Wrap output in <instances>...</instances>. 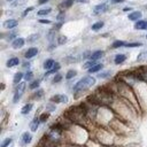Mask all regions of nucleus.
Masks as SVG:
<instances>
[{"label":"nucleus","mask_w":147,"mask_h":147,"mask_svg":"<svg viewBox=\"0 0 147 147\" xmlns=\"http://www.w3.org/2000/svg\"><path fill=\"white\" fill-rule=\"evenodd\" d=\"M39 84H40V80H39V79H36V80H33V82L30 83L29 88H30V90H36V88L39 87Z\"/></svg>","instance_id":"23"},{"label":"nucleus","mask_w":147,"mask_h":147,"mask_svg":"<svg viewBox=\"0 0 147 147\" xmlns=\"http://www.w3.org/2000/svg\"><path fill=\"white\" fill-rule=\"evenodd\" d=\"M102 68H103V64H100V63H96L95 65H93L92 68H90L87 71L90 72V74H93V72H98V71H100V70H102Z\"/></svg>","instance_id":"17"},{"label":"nucleus","mask_w":147,"mask_h":147,"mask_svg":"<svg viewBox=\"0 0 147 147\" xmlns=\"http://www.w3.org/2000/svg\"><path fill=\"white\" fill-rule=\"evenodd\" d=\"M22 94H23V93H21V92H17V91H15V93H14V98H13V102H14V103H17V102L20 101V99H21Z\"/></svg>","instance_id":"24"},{"label":"nucleus","mask_w":147,"mask_h":147,"mask_svg":"<svg viewBox=\"0 0 147 147\" xmlns=\"http://www.w3.org/2000/svg\"><path fill=\"white\" fill-rule=\"evenodd\" d=\"M125 0H111L113 3H121V2H124Z\"/></svg>","instance_id":"42"},{"label":"nucleus","mask_w":147,"mask_h":147,"mask_svg":"<svg viewBox=\"0 0 147 147\" xmlns=\"http://www.w3.org/2000/svg\"><path fill=\"white\" fill-rule=\"evenodd\" d=\"M76 75H77V71H76V70H74V69L68 70V72L65 74V79H71V78H74Z\"/></svg>","instance_id":"22"},{"label":"nucleus","mask_w":147,"mask_h":147,"mask_svg":"<svg viewBox=\"0 0 147 147\" xmlns=\"http://www.w3.org/2000/svg\"><path fill=\"white\" fill-rule=\"evenodd\" d=\"M32 107H33L32 103H26V105H24L23 108L21 109V114H22V115H28V114L31 111Z\"/></svg>","instance_id":"16"},{"label":"nucleus","mask_w":147,"mask_h":147,"mask_svg":"<svg viewBox=\"0 0 147 147\" xmlns=\"http://www.w3.org/2000/svg\"><path fill=\"white\" fill-rule=\"evenodd\" d=\"M8 1H14V0H8Z\"/></svg>","instance_id":"47"},{"label":"nucleus","mask_w":147,"mask_h":147,"mask_svg":"<svg viewBox=\"0 0 147 147\" xmlns=\"http://www.w3.org/2000/svg\"><path fill=\"white\" fill-rule=\"evenodd\" d=\"M60 68H61V65H60V63L59 62H55V64L53 65V68L51 69V70H48L46 74H45V77H47V76H49L51 74H55V72H57L59 70H60Z\"/></svg>","instance_id":"14"},{"label":"nucleus","mask_w":147,"mask_h":147,"mask_svg":"<svg viewBox=\"0 0 147 147\" xmlns=\"http://www.w3.org/2000/svg\"><path fill=\"white\" fill-rule=\"evenodd\" d=\"M75 2H79V3H87L88 0H74Z\"/></svg>","instance_id":"41"},{"label":"nucleus","mask_w":147,"mask_h":147,"mask_svg":"<svg viewBox=\"0 0 147 147\" xmlns=\"http://www.w3.org/2000/svg\"><path fill=\"white\" fill-rule=\"evenodd\" d=\"M62 18H64V13H60L59 16L56 17V20H62Z\"/></svg>","instance_id":"39"},{"label":"nucleus","mask_w":147,"mask_h":147,"mask_svg":"<svg viewBox=\"0 0 147 147\" xmlns=\"http://www.w3.org/2000/svg\"><path fill=\"white\" fill-rule=\"evenodd\" d=\"M55 64V61L53 60V59H47L45 62H44V64H42V67H44V69L45 70H51L52 68H53V65Z\"/></svg>","instance_id":"10"},{"label":"nucleus","mask_w":147,"mask_h":147,"mask_svg":"<svg viewBox=\"0 0 147 147\" xmlns=\"http://www.w3.org/2000/svg\"><path fill=\"white\" fill-rule=\"evenodd\" d=\"M32 77H33L32 71H26V74L24 75V78H25V80H28V82H30V80L32 79Z\"/></svg>","instance_id":"32"},{"label":"nucleus","mask_w":147,"mask_h":147,"mask_svg":"<svg viewBox=\"0 0 147 147\" xmlns=\"http://www.w3.org/2000/svg\"><path fill=\"white\" fill-rule=\"evenodd\" d=\"M38 38H39V34H38V33H34V34L29 36L26 40H28V42H34V41H36Z\"/></svg>","instance_id":"25"},{"label":"nucleus","mask_w":147,"mask_h":147,"mask_svg":"<svg viewBox=\"0 0 147 147\" xmlns=\"http://www.w3.org/2000/svg\"><path fill=\"white\" fill-rule=\"evenodd\" d=\"M72 3H74V0H64V1L61 3V6H62L63 8H69V7L72 6Z\"/></svg>","instance_id":"26"},{"label":"nucleus","mask_w":147,"mask_h":147,"mask_svg":"<svg viewBox=\"0 0 147 147\" xmlns=\"http://www.w3.org/2000/svg\"><path fill=\"white\" fill-rule=\"evenodd\" d=\"M11 138H6L3 141H2V144H1V147H8L10 144H11Z\"/></svg>","instance_id":"30"},{"label":"nucleus","mask_w":147,"mask_h":147,"mask_svg":"<svg viewBox=\"0 0 147 147\" xmlns=\"http://www.w3.org/2000/svg\"><path fill=\"white\" fill-rule=\"evenodd\" d=\"M24 90H25V83H20V84L16 86V88H15V91L21 92V93H23Z\"/></svg>","instance_id":"28"},{"label":"nucleus","mask_w":147,"mask_h":147,"mask_svg":"<svg viewBox=\"0 0 147 147\" xmlns=\"http://www.w3.org/2000/svg\"><path fill=\"white\" fill-rule=\"evenodd\" d=\"M24 44H25V39L18 37V38H15V39L13 40V42H11V47L15 48V49H18V48H22V47L24 46Z\"/></svg>","instance_id":"3"},{"label":"nucleus","mask_w":147,"mask_h":147,"mask_svg":"<svg viewBox=\"0 0 147 147\" xmlns=\"http://www.w3.org/2000/svg\"><path fill=\"white\" fill-rule=\"evenodd\" d=\"M47 109H48L49 111H52V110H55V106H53V105H48V106H47Z\"/></svg>","instance_id":"38"},{"label":"nucleus","mask_w":147,"mask_h":147,"mask_svg":"<svg viewBox=\"0 0 147 147\" xmlns=\"http://www.w3.org/2000/svg\"><path fill=\"white\" fill-rule=\"evenodd\" d=\"M39 124H40L39 117H34V118L32 119V122L30 123V130H31L32 132H36V131L38 130V127H39Z\"/></svg>","instance_id":"9"},{"label":"nucleus","mask_w":147,"mask_h":147,"mask_svg":"<svg viewBox=\"0 0 147 147\" xmlns=\"http://www.w3.org/2000/svg\"><path fill=\"white\" fill-rule=\"evenodd\" d=\"M125 60H126V55L125 54H117L115 56V59H114V62H115V64H122Z\"/></svg>","instance_id":"12"},{"label":"nucleus","mask_w":147,"mask_h":147,"mask_svg":"<svg viewBox=\"0 0 147 147\" xmlns=\"http://www.w3.org/2000/svg\"><path fill=\"white\" fill-rule=\"evenodd\" d=\"M107 3H99V5H96L94 8H93V13L95 14V15H100V14H102V13H105L106 10H107Z\"/></svg>","instance_id":"4"},{"label":"nucleus","mask_w":147,"mask_h":147,"mask_svg":"<svg viewBox=\"0 0 147 147\" xmlns=\"http://www.w3.org/2000/svg\"><path fill=\"white\" fill-rule=\"evenodd\" d=\"M42 94H44V91H42V90H38V91L34 93L33 98H34V99H41V98H42Z\"/></svg>","instance_id":"31"},{"label":"nucleus","mask_w":147,"mask_h":147,"mask_svg":"<svg viewBox=\"0 0 147 147\" xmlns=\"http://www.w3.org/2000/svg\"><path fill=\"white\" fill-rule=\"evenodd\" d=\"M17 24H18V22H17L16 20L10 18V20L5 21V22H3V24H2V26H3L5 29H14V28H16V26H17Z\"/></svg>","instance_id":"5"},{"label":"nucleus","mask_w":147,"mask_h":147,"mask_svg":"<svg viewBox=\"0 0 147 147\" xmlns=\"http://www.w3.org/2000/svg\"><path fill=\"white\" fill-rule=\"evenodd\" d=\"M33 9V7H30V8H26L25 10H24V13H23V16H26V14L29 13V11H31Z\"/></svg>","instance_id":"37"},{"label":"nucleus","mask_w":147,"mask_h":147,"mask_svg":"<svg viewBox=\"0 0 147 147\" xmlns=\"http://www.w3.org/2000/svg\"><path fill=\"white\" fill-rule=\"evenodd\" d=\"M37 54H38V48H37V47H31V48H29V49L25 52L24 56H25V59H31V57L36 56Z\"/></svg>","instance_id":"8"},{"label":"nucleus","mask_w":147,"mask_h":147,"mask_svg":"<svg viewBox=\"0 0 147 147\" xmlns=\"http://www.w3.org/2000/svg\"><path fill=\"white\" fill-rule=\"evenodd\" d=\"M23 67H24V68H29V67H30V63H29V62H28V63L25 62V63L23 64Z\"/></svg>","instance_id":"44"},{"label":"nucleus","mask_w":147,"mask_h":147,"mask_svg":"<svg viewBox=\"0 0 147 147\" xmlns=\"http://www.w3.org/2000/svg\"><path fill=\"white\" fill-rule=\"evenodd\" d=\"M51 101L54 103H67L68 102V96L64 94H55L51 98Z\"/></svg>","instance_id":"2"},{"label":"nucleus","mask_w":147,"mask_h":147,"mask_svg":"<svg viewBox=\"0 0 147 147\" xmlns=\"http://www.w3.org/2000/svg\"><path fill=\"white\" fill-rule=\"evenodd\" d=\"M108 75H110V72H109V71H107V72H100L98 76H99V78H106Z\"/></svg>","instance_id":"36"},{"label":"nucleus","mask_w":147,"mask_h":147,"mask_svg":"<svg viewBox=\"0 0 147 147\" xmlns=\"http://www.w3.org/2000/svg\"><path fill=\"white\" fill-rule=\"evenodd\" d=\"M51 8H45V9H40V10H38L37 11V15L38 16H46V15H48L49 13H51Z\"/></svg>","instance_id":"20"},{"label":"nucleus","mask_w":147,"mask_h":147,"mask_svg":"<svg viewBox=\"0 0 147 147\" xmlns=\"http://www.w3.org/2000/svg\"><path fill=\"white\" fill-rule=\"evenodd\" d=\"M146 38H147V34H146Z\"/></svg>","instance_id":"48"},{"label":"nucleus","mask_w":147,"mask_h":147,"mask_svg":"<svg viewBox=\"0 0 147 147\" xmlns=\"http://www.w3.org/2000/svg\"><path fill=\"white\" fill-rule=\"evenodd\" d=\"M102 56H103V52H102V51H95V52H93V53L91 54V56H90V60L96 61V60L101 59Z\"/></svg>","instance_id":"11"},{"label":"nucleus","mask_w":147,"mask_h":147,"mask_svg":"<svg viewBox=\"0 0 147 147\" xmlns=\"http://www.w3.org/2000/svg\"><path fill=\"white\" fill-rule=\"evenodd\" d=\"M39 22H40V23H44V24H49V23H51L49 20H40Z\"/></svg>","instance_id":"40"},{"label":"nucleus","mask_w":147,"mask_h":147,"mask_svg":"<svg viewBox=\"0 0 147 147\" xmlns=\"http://www.w3.org/2000/svg\"><path fill=\"white\" fill-rule=\"evenodd\" d=\"M141 16H142V13L139 11V10H134V11H132V13H130L127 15V17H129L130 21H136V22L139 21L141 18Z\"/></svg>","instance_id":"6"},{"label":"nucleus","mask_w":147,"mask_h":147,"mask_svg":"<svg viewBox=\"0 0 147 147\" xmlns=\"http://www.w3.org/2000/svg\"><path fill=\"white\" fill-rule=\"evenodd\" d=\"M23 77H24L23 72H21V71L16 72V74H15V76H14V78H13V82H14V84H20V82L22 80V78H23Z\"/></svg>","instance_id":"18"},{"label":"nucleus","mask_w":147,"mask_h":147,"mask_svg":"<svg viewBox=\"0 0 147 147\" xmlns=\"http://www.w3.org/2000/svg\"><path fill=\"white\" fill-rule=\"evenodd\" d=\"M125 45H126V42H125V41H123V40H116V41H114V42H113V48L123 47V46H125Z\"/></svg>","instance_id":"21"},{"label":"nucleus","mask_w":147,"mask_h":147,"mask_svg":"<svg viewBox=\"0 0 147 147\" xmlns=\"http://www.w3.org/2000/svg\"><path fill=\"white\" fill-rule=\"evenodd\" d=\"M134 29L137 30H145L146 29V21H142V20H139L134 23Z\"/></svg>","instance_id":"15"},{"label":"nucleus","mask_w":147,"mask_h":147,"mask_svg":"<svg viewBox=\"0 0 147 147\" xmlns=\"http://www.w3.org/2000/svg\"><path fill=\"white\" fill-rule=\"evenodd\" d=\"M124 10H125V11H127V10H131V8H130V7H129V8L126 7V8H124Z\"/></svg>","instance_id":"45"},{"label":"nucleus","mask_w":147,"mask_h":147,"mask_svg":"<svg viewBox=\"0 0 147 147\" xmlns=\"http://www.w3.org/2000/svg\"><path fill=\"white\" fill-rule=\"evenodd\" d=\"M103 25H105V23H103L102 21L95 22L94 24H92V30H93V31H98V30H100V29H101Z\"/></svg>","instance_id":"19"},{"label":"nucleus","mask_w":147,"mask_h":147,"mask_svg":"<svg viewBox=\"0 0 147 147\" xmlns=\"http://www.w3.org/2000/svg\"><path fill=\"white\" fill-rule=\"evenodd\" d=\"M138 46H141L140 42H126L125 47H138Z\"/></svg>","instance_id":"33"},{"label":"nucleus","mask_w":147,"mask_h":147,"mask_svg":"<svg viewBox=\"0 0 147 147\" xmlns=\"http://www.w3.org/2000/svg\"><path fill=\"white\" fill-rule=\"evenodd\" d=\"M65 41H67V37H64V36H60V37H59V40H57V42H59L60 45H63V44H65Z\"/></svg>","instance_id":"34"},{"label":"nucleus","mask_w":147,"mask_h":147,"mask_svg":"<svg viewBox=\"0 0 147 147\" xmlns=\"http://www.w3.org/2000/svg\"><path fill=\"white\" fill-rule=\"evenodd\" d=\"M48 117H49V113H44V114H41L40 117H39L40 123H45V122L48 119Z\"/></svg>","instance_id":"29"},{"label":"nucleus","mask_w":147,"mask_h":147,"mask_svg":"<svg viewBox=\"0 0 147 147\" xmlns=\"http://www.w3.org/2000/svg\"><path fill=\"white\" fill-rule=\"evenodd\" d=\"M18 63H20V60H18V57H10V59L7 61L6 65H7L8 68H13V67L17 65Z\"/></svg>","instance_id":"13"},{"label":"nucleus","mask_w":147,"mask_h":147,"mask_svg":"<svg viewBox=\"0 0 147 147\" xmlns=\"http://www.w3.org/2000/svg\"><path fill=\"white\" fill-rule=\"evenodd\" d=\"M61 79H62V76L60 74H56L53 78V83H59V82H61Z\"/></svg>","instance_id":"35"},{"label":"nucleus","mask_w":147,"mask_h":147,"mask_svg":"<svg viewBox=\"0 0 147 147\" xmlns=\"http://www.w3.org/2000/svg\"><path fill=\"white\" fill-rule=\"evenodd\" d=\"M95 64H96V62H95V61H93V60H90V61H87V62L84 64V68L88 70L90 68H92V67H93V65H95Z\"/></svg>","instance_id":"27"},{"label":"nucleus","mask_w":147,"mask_h":147,"mask_svg":"<svg viewBox=\"0 0 147 147\" xmlns=\"http://www.w3.org/2000/svg\"><path fill=\"white\" fill-rule=\"evenodd\" d=\"M145 30H147V21H146V29Z\"/></svg>","instance_id":"46"},{"label":"nucleus","mask_w":147,"mask_h":147,"mask_svg":"<svg viewBox=\"0 0 147 147\" xmlns=\"http://www.w3.org/2000/svg\"><path fill=\"white\" fill-rule=\"evenodd\" d=\"M94 84H95V78H94V77H92V76H85V77H83L80 80H78V82L74 85L72 91H74L75 93L82 92V91H84V90L91 87V86L94 85Z\"/></svg>","instance_id":"1"},{"label":"nucleus","mask_w":147,"mask_h":147,"mask_svg":"<svg viewBox=\"0 0 147 147\" xmlns=\"http://www.w3.org/2000/svg\"><path fill=\"white\" fill-rule=\"evenodd\" d=\"M31 140H32V136H31V133H29V132H24V133L22 134V137H21V142H22V145H28V144L31 142Z\"/></svg>","instance_id":"7"},{"label":"nucleus","mask_w":147,"mask_h":147,"mask_svg":"<svg viewBox=\"0 0 147 147\" xmlns=\"http://www.w3.org/2000/svg\"><path fill=\"white\" fill-rule=\"evenodd\" d=\"M48 0H38V3L39 5H44V3H46Z\"/></svg>","instance_id":"43"}]
</instances>
